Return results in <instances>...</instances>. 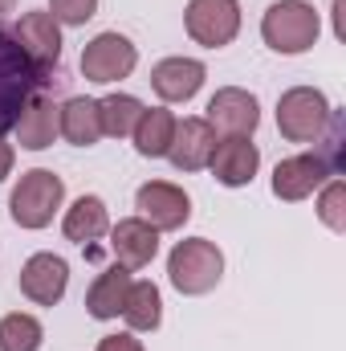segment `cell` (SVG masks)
<instances>
[{
  "mask_svg": "<svg viewBox=\"0 0 346 351\" xmlns=\"http://www.w3.org/2000/svg\"><path fill=\"white\" fill-rule=\"evenodd\" d=\"M318 33H322V16L310 0H277L265 8L261 16V37L273 53H306L318 45Z\"/></svg>",
  "mask_w": 346,
  "mask_h": 351,
  "instance_id": "6da1fadb",
  "label": "cell"
},
{
  "mask_svg": "<svg viewBox=\"0 0 346 351\" xmlns=\"http://www.w3.org/2000/svg\"><path fill=\"white\" fill-rule=\"evenodd\" d=\"M168 278H172L175 290L187 294V298H200V294L216 290L220 278H224V254H220V245L208 241V237L179 241L172 250V258H168Z\"/></svg>",
  "mask_w": 346,
  "mask_h": 351,
  "instance_id": "7a4b0ae2",
  "label": "cell"
},
{
  "mask_svg": "<svg viewBox=\"0 0 346 351\" xmlns=\"http://www.w3.org/2000/svg\"><path fill=\"white\" fill-rule=\"evenodd\" d=\"M66 200V180L49 168H33L21 176V184L8 196V213L21 229H45Z\"/></svg>",
  "mask_w": 346,
  "mask_h": 351,
  "instance_id": "3957f363",
  "label": "cell"
},
{
  "mask_svg": "<svg viewBox=\"0 0 346 351\" xmlns=\"http://www.w3.org/2000/svg\"><path fill=\"white\" fill-rule=\"evenodd\" d=\"M334 106L318 86H289L277 98V131L289 143H318Z\"/></svg>",
  "mask_w": 346,
  "mask_h": 351,
  "instance_id": "277c9868",
  "label": "cell"
},
{
  "mask_svg": "<svg viewBox=\"0 0 346 351\" xmlns=\"http://www.w3.org/2000/svg\"><path fill=\"white\" fill-rule=\"evenodd\" d=\"M0 33L29 58V66H33L41 78L53 82L57 62H62V25H57L49 12H21V21L4 25Z\"/></svg>",
  "mask_w": 346,
  "mask_h": 351,
  "instance_id": "5b68a950",
  "label": "cell"
},
{
  "mask_svg": "<svg viewBox=\"0 0 346 351\" xmlns=\"http://www.w3.org/2000/svg\"><path fill=\"white\" fill-rule=\"evenodd\" d=\"M45 86H49V78H41V74L29 66V58L0 33V135L16 127L25 102Z\"/></svg>",
  "mask_w": 346,
  "mask_h": 351,
  "instance_id": "8992f818",
  "label": "cell"
},
{
  "mask_svg": "<svg viewBox=\"0 0 346 351\" xmlns=\"http://www.w3.org/2000/svg\"><path fill=\"white\" fill-rule=\"evenodd\" d=\"M183 29L204 49H224L241 33V0H187Z\"/></svg>",
  "mask_w": 346,
  "mask_h": 351,
  "instance_id": "52a82bcc",
  "label": "cell"
},
{
  "mask_svg": "<svg viewBox=\"0 0 346 351\" xmlns=\"http://www.w3.org/2000/svg\"><path fill=\"white\" fill-rule=\"evenodd\" d=\"M135 66H139L135 41L122 37V33H114V29L98 33L86 49H82V78L86 82H98V86H110V82L131 78Z\"/></svg>",
  "mask_w": 346,
  "mask_h": 351,
  "instance_id": "ba28073f",
  "label": "cell"
},
{
  "mask_svg": "<svg viewBox=\"0 0 346 351\" xmlns=\"http://www.w3.org/2000/svg\"><path fill=\"white\" fill-rule=\"evenodd\" d=\"M135 208L139 217L155 229V233H175L187 225L191 217V196L172 184V180H147L139 192H135Z\"/></svg>",
  "mask_w": 346,
  "mask_h": 351,
  "instance_id": "9c48e42d",
  "label": "cell"
},
{
  "mask_svg": "<svg viewBox=\"0 0 346 351\" xmlns=\"http://www.w3.org/2000/svg\"><path fill=\"white\" fill-rule=\"evenodd\" d=\"M334 176V168L326 164V156L322 152H302V156H289V160H281L277 168H273V196L277 200H306V196H314L326 180Z\"/></svg>",
  "mask_w": 346,
  "mask_h": 351,
  "instance_id": "30bf717a",
  "label": "cell"
},
{
  "mask_svg": "<svg viewBox=\"0 0 346 351\" xmlns=\"http://www.w3.org/2000/svg\"><path fill=\"white\" fill-rule=\"evenodd\" d=\"M204 123L212 127V131H224V135H253L261 123V102L257 94H249V90L241 86H224L216 90L212 98H208V114H204Z\"/></svg>",
  "mask_w": 346,
  "mask_h": 351,
  "instance_id": "8fae6325",
  "label": "cell"
},
{
  "mask_svg": "<svg viewBox=\"0 0 346 351\" xmlns=\"http://www.w3.org/2000/svg\"><path fill=\"white\" fill-rule=\"evenodd\" d=\"M208 168L216 176V184L245 188V184H253V176L261 168V152L257 143L245 139V135H224V139H216V147L208 156Z\"/></svg>",
  "mask_w": 346,
  "mask_h": 351,
  "instance_id": "7c38bea8",
  "label": "cell"
},
{
  "mask_svg": "<svg viewBox=\"0 0 346 351\" xmlns=\"http://www.w3.org/2000/svg\"><path fill=\"white\" fill-rule=\"evenodd\" d=\"M70 286V265L57 254H33L21 265V294L37 306H57Z\"/></svg>",
  "mask_w": 346,
  "mask_h": 351,
  "instance_id": "4fadbf2b",
  "label": "cell"
},
{
  "mask_svg": "<svg viewBox=\"0 0 346 351\" xmlns=\"http://www.w3.org/2000/svg\"><path fill=\"white\" fill-rule=\"evenodd\" d=\"M16 139H21V147L25 152H45V147H53V139L62 135V106L45 94V90H37L29 102H25V110H21V119H16Z\"/></svg>",
  "mask_w": 346,
  "mask_h": 351,
  "instance_id": "5bb4252c",
  "label": "cell"
},
{
  "mask_svg": "<svg viewBox=\"0 0 346 351\" xmlns=\"http://www.w3.org/2000/svg\"><path fill=\"white\" fill-rule=\"evenodd\" d=\"M110 254L127 269H143L159 254V233L143 217H122L118 225H110Z\"/></svg>",
  "mask_w": 346,
  "mask_h": 351,
  "instance_id": "9a60e30c",
  "label": "cell"
},
{
  "mask_svg": "<svg viewBox=\"0 0 346 351\" xmlns=\"http://www.w3.org/2000/svg\"><path fill=\"white\" fill-rule=\"evenodd\" d=\"M212 147H216V131H212L200 114H191V119H179V123H175L168 160H172L179 172H200V168H208Z\"/></svg>",
  "mask_w": 346,
  "mask_h": 351,
  "instance_id": "2e32d148",
  "label": "cell"
},
{
  "mask_svg": "<svg viewBox=\"0 0 346 351\" xmlns=\"http://www.w3.org/2000/svg\"><path fill=\"white\" fill-rule=\"evenodd\" d=\"M204 78H208L204 62H196V58H163L151 70V90L163 102H191L204 86Z\"/></svg>",
  "mask_w": 346,
  "mask_h": 351,
  "instance_id": "e0dca14e",
  "label": "cell"
},
{
  "mask_svg": "<svg viewBox=\"0 0 346 351\" xmlns=\"http://www.w3.org/2000/svg\"><path fill=\"white\" fill-rule=\"evenodd\" d=\"M131 269L127 265H110V269H102L98 278H94V286L86 290V311L90 319H98V323H106V319H118L122 315V306H127V294H131Z\"/></svg>",
  "mask_w": 346,
  "mask_h": 351,
  "instance_id": "ac0fdd59",
  "label": "cell"
},
{
  "mask_svg": "<svg viewBox=\"0 0 346 351\" xmlns=\"http://www.w3.org/2000/svg\"><path fill=\"white\" fill-rule=\"evenodd\" d=\"M62 233L66 241L74 245H90L98 241L102 233H110V213H106V200L102 196H78L70 208H66V221H62Z\"/></svg>",
  "mask_w": 346,
  "mask_h": 351,
  "instance_id": "d6986e66",
  "label": "cell"
},
{
  "mask_svg": "<svg viewBox=\"0 0 346 351\" xmlns=\"http://www.w3.org/2000/svg\"><path fill=\"white\" fill-rule=\"evenodd\" d=\"M175 123H179V119H175L168 106H143V114H139V123H135V131H131L135 152H139L143 160L168 156L172 135H175Z\"/></svg>",
  "mask_w": 346,
  "mask_h": 351,
  "instance_id": "ffe728a7",
  "label": "cell"
},
{
  "mask_svg": "<svg viewBox=\"0 0 346 351\" xmlns=\"http://www.w3.org/2000/svg\"><path fill=\"white\" fill-rule=\"evenodd\" d=\"M62 135L74 143V147H94L102 139V119H98V98H70L62 106Z\"/></svg>",
  "mask_w": 346,
  "mask_h": 351,
  "instance_id": "44dd1931",
  "label": "cell"
},
{
  "mask_svg": "<svg viewBox=\"0 0 346 351\" xmlns=\"http://www.w3.org/2000/svg\"><path fill=\"white\" fill-rule=\"evenodd\" d=\"M122 319H127L131 331H159V323H163V294H159V286L155 282H131Z\"/></svg>",
  "mask_w": 346,
  "mask_h": 351,
  "instance_id": "7402d4cb",
  "label": "cell"
},
{
  "mask_svg": "<svg viewBox=\"0 0 346 351\" xmlns=\"http://www.w3.org/2000/svg\"><path fill=\"white\" fill-rule=\"evenodd\" d=\"M139 114H143V102L135 94H106V98H98L102 135H110V139H127L135 131Z\"/></svg>",
  "mask_w": 346,
  "mask_h": 351,
  "instance_id": "603a6c76",
  "label": "cell"
},
{
  "mask_svg": "<svg viewBox=\"0 0 346 351\" xmlns=\"http://www.w3.org/2000/svg\"><path fill=\"white\" fill-rule=\"evenodd\" d=\"M45 343V327L37 315L12 311L0 319V351H41Z\"/></svg>",
  "mask_w": 346,
  "mask_h": 351,
  "instance_id": "cb8c5ba5",
  "label": "cell"
},
{
  "mask_svg": "<svg viewBox=\"0 0 346 351\" xmlns=\"http://www.w3.org/2000/svg\"><path fill=\"white\" fill-rule=\"evenodd\" d=\"M318 221L330 229V233H346V184L338 176H330L322 184V196H318Z\"/></svg>",
  "mask_w": 346,
  "mask_h": 351,
  "instance_id": "d4e9b609",
  "label": "cell"
},
{
  "mask_svg": "<svg viewBox=\"0 0 346 351\" xmlns=\"http://www.w3.org/2000/svg\"><path fill=\"white\" fill-rule=\"evenodd\" d=\"M94 12H98V0H49V16L57 25H70V29L86 25Z\"/></svg>",
  "mask_w": 346,
  "mask_h": 351,
  "instance_id": "484cf974",
  "label": "cell"
},
{
  "mask_svg": "<svg viewBox=\"0 0 346 351\" xmlns=\"http://www.w3.org/2000/svg\"><path fill=\"white\" fill-rule=\"evenodd\" d=\"M98 351H147L131 331H122V335H102L98 339Z\"/></svg>",
  "mask_w": 346,
  "mask_h": 351,
  "instance_id": "4316f807",
  "label": "cell"
},
{
  "mask_svg": "<svg viewBox=\"0 0 346 351\" xmlns=\"http://www.w3.org/2000/svg\"><path fill=\"white\" fill-rule=\"evenodd\" d=\"M12 164H16V152H12V143H4V135H0V184L12 176Z\"/></svg>",
  "mask_w": 346,
  "mask_h": 351,
  "instance_id": "83f0119b",
  "label": "cell"
},
{
  "mask_svg": "<svg viewBox=\"0 0 346 351\" xmlns=\"http://www.w3.org/2000/svg\"><path fill=\"white\" fill-rule=\"evenodd\" d=\"M12 8H16V0H0V16H4V12H12Z\"/></svg>",
  "mask_w": 346,
  "mask_h": 351,
  "instance_id": "f1b7e54d",
  "label": "cell"
}]
</instances>
